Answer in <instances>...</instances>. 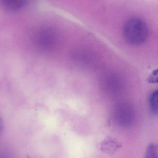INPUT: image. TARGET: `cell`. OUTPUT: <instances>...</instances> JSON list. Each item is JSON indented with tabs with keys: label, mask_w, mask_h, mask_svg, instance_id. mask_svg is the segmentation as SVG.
<instances>
[{
	"label": "cell",
	"mask_w": 158,
	"mask_h": 158,
	"mask_svg": "<svg viewBox=\"0 0 158 158\" xmlns=\"http://www.w3.org/2000/svg\"><path fill=\"white\" fill-rule=\"evenodd\" d=\"M149 34L148 25L140 18H131L124 24V38L126 41L131 45L138 46L143 44L148 38Z\"/></svg>",
	"instance_id": "obj_1"
},
{
	"label": "cell",
	"mask_w": 158,
	"mask_h": 158,
	"mask_svg": "<svg viewBox=\"0 0 158 158\" xmlns=\"http://www.w3.org/2000/svg\"><path fill=\"white\" fill-rule=\"evenodd\" d=\"M115 113L117 121L121 125L128 126L133 123L134 110L132 106L128 103L118 104L115 108Z\"/></svg>",
	"instance_id": "obj_2"
},
{
	"label": "cell",
	"mask_w": 158,
	"mask_h": 158,
	"mask_svg": "<svg viewBox=\"0 0 158 158\" xmlns=\"http://www.w3.org/2000/svg\"><path fill=\"white\" fill-rule=\"evenodd\" d=\"M121 147V143L117 139L111 137H107L101 143L102 150L109 154H114Z\"/></svg>",
	"instance_id": "obj_3"
},
{
	"label": "cell",
	"mask_w": 158,
	"mask_h": 158,
	"mask_svg": "<svg viewBox=\"0 0 158 158\" xmlns=\"http://www.w3.org/2000/svg\"><path fill=\"white\" fill-rule=\"evenodd\" d=\"M103 83L104 87L109 91H117L122 87V81L120 77L115 75H110L107 77Z\"/></svg>",
	"instance_id": "obj_4"
},
{
	"label": "cell",
	"mask_w": 158,
	"mask_h": 158,
	"mask_svg": "<svg viewBox=\"0 0 158 158\" xmlns=\"http://www.w3.org/2000/svg\"><path fill=\"white\" fill-rule=\"evenodd\" d=\"M26 5L24 1H4L2 6L5 10L9 11H15L22 9Z\"/></svg>",
	"instance_id": "obj_5"
},
{
	"label": "cell",
	"mask_w": 158,
	"mask_h": 158,
	"mask_svg": "<svg viewBox=\"0 0 158 158\" xmlns=\"http://www.w3.org/2000/svg\"><path fill=\"white\" fill-rule=\"evenodd\" d=\"M148 102L151 112L153 114H158V91L157 90H154L151 93L149 97Z\"/></svg>",
	"instance_id": "obj_6"
},
{
	"label": "cell",
	"mask_w": 158,
	"mask_h": 158,
	"mask_svg": "<svg viewBox=\"0 0 158 158\" xmlns=\"http://www.w3.org/2000/svg\"><path fill=\"white\" fill-rule=\"evenodd\" d=\"M158 148L155 144H150L146 150V158H155L157 157Z\"/></svg>",
	"instance_id": "obj_7"
},
{
	"label": "cell",
	"mask_w": 158,
	"mask_h": 158,
	"mask_svg": "<svg viewBox=\"0 0 158 158\" xmlns=\"http://www.w3.org/2000/svg\"><path fill=\"white\" fill-rule=\"evenodd\" d=\"M157 71H154L152 74L151 75H150V77H149L148 81L150 83H154L155 82L157 83Z\"/></svg>",
	"instance_id": "obj_8"
},
{
	"label": "cell",
	"mask_w": 158,
	"mask_h": 158,
	"mask_svg": "<svg viewBox=\"0 0 158 158\" xmlns=\"http://www.w3.org/2000/svg\"><path fill=\"white\" fill-rule=\"evenodd\" d=\"M3 128H4V125H3V121L1 117H0V137L3 133Z\"/></svg>",
	"instance_id": "obj_9"
}]
</instances>
